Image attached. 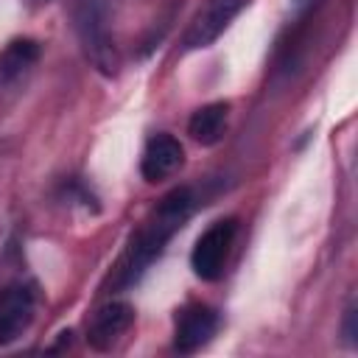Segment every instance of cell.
Here are the masks:
<instances>
[{
    "mask_svg": "<svg viewBox=\"0 0 358 358\" xmlns=\"http://www.w3.org/2000/svg\"><path fill=\"white\" fill-rule=\"evenodd\" d=\"M249 0H204V6L196 11V17L190 20L185 36H182V48L185 50H199L213 45L227 25L241 14V8Z\"/></svg>",
    "mask_w": 358,
    "mask_h": 358,
    "instance_id": "cell-4",
    "label": "cell"
},
{
    "mask_svg": "<svg viewBox=\"0 0 358 358\" xmlns=\"http://www.w3.org/2000/svg\"><path fill=\"white\" fill-rule=\"evenodd\" d=\"M39 59V45L34 39H14L0 50V81H14Z\"/></svg>",
    "mask_w": 358,
    "mask_h": 358,
    "instance_id": "cell-10",
    "label": "cell"
},
{
    "mask_svg": "<svg viewBox=\"0 0 358 358\" xmlns=\"http://www.w3.org/2000/svg\"><path fill=\"white\" fill-rule=\"evenodd\" d=\"M227 112H229V106L221 103V101L196 109V112L190 115V120H187V134H190L196 143H201V145L218 143L221 134H224V126H227Z\"/></svg>",
    "mask_w": 358,
    "mask_h": 358,
    "instance_id": "cell-9",
    "label": "cell"
},
{
    "mask_svg": "<svg viewBox=\"0 0 358 358\" xmlns=\"http://www.w3.org/2000/svg\"><path fill=\"white\" fill-rule=\"evenodd\" d=\"M185 162V148L176 137L171 134H154L143 151L140 159V171L145 182H162L168 176H173Z\"/></svg>",
    "mask_w": 358,
    "mask_h": 358,
    "instance_id": "cell-8",
    "label": "cell"
},
{
    "mask_svg": "<svg viewBox=\"0 0 358 358\" xmlns=\"http://www.w3.org/2000/svg\"><path fill=\"white\" fill-rule=\"evenodd\" d=\"M36 291L28 282H11L0 291V344L17 341L34 322Z\"/></svg>",
    "mask_w": 358,
    "mask_h": 358,
    "instance_id": "cell-5",
    "label": "cell"
},
{
    "mask_svg": "<svg viewBox=\"0 0 358 358\" xmlns=\"http://www.w3.org/2000/svg\"><path fill=\"white\" fill-rule=\"evenodd\" d=\"M215 330H218V313L210 305L196 302V305H187L179 310L173 344L179 352H196L215 336Z\"/></svg>",
    "mask_w": 358,
    "mask_h": 358,
    "instance_id": "cell-7",
    "label": "cell"
},
{
    "mask_svg": "<svg viewBox=\"0 0 358 358\" xmlns=\"http://www.w3.org/2000/svg\"><path fill=\"white\" fill-rule=\"evenodd\" d=\"M193 213V193L187 187H176L171 190L157 207L154 213L140 224V229L131 235L123 257L115 266V277H112V288H129L134 285L143 271L162 255L165 243L182 229V224L190 218Z\"/></svg>",
    "mask_w": 358,
    "mask_h": 358,
    "instance_id": "cell-1",
    "label": "cell"
},
{
    "mask_svg": "<svg viewBox=\"0 0 358 358\" xmlns=\"http://www.w3.org/2000/svg\"><path fill=\"white\" fill-rule=\"evenodd\" d=\"M73 25L87 59L103 76H115L120 59L109 34V0H73Z\"/></svg>",
    "mask_w": 358,
    "mask_h": 358,
    "instance_id": "cell-2",
    "label": "cell"
},
{
    "mask_svg": "<svg viewBox=\"0 0 358 358\" xmlns=\"http://www.w3.org/2000/svg\"><path fill=\"white\" fill-rule=\"evenodd\" d=\"M131 324H134V308H131L129 302L112 299V302L101 305V308L92 313L90 324H87V341H90L92 350L106 352V350H112V347L123 338V333H126Z\"/></svg>",
    "mask_w": 358,
    "mask_h": 358,
    "instance_id": "cell-6",
    "label": "cell"
},
{
    "mask_svg": "<svg viewBox=\"0 0 358 358\" xmlns=\"http://www.w3.org/2000/svg\"><path fill=\"white\" fill-rule=\"evenodd\" d=\"M235 232H238L235 218H221L199 235V241L190 252V266H193L196 277L213 282L224 274V263H227L229 246L235 241Z\"/></svg>",
    "mask_w": 358,
    "mask_h": 358,
    "instance_id": "cell-3",
    "label": "cell"
},
{
    "mask_svg": "<svg viewBox=\"0 0 358 358\" xmlns=\"http://www.w3.org/2000/svg\"><path fill=\"white\" fill-rule=\"evenodd\" d=\"M355 319H358V308H355V302H350L347 310H344V336H347L350 344H355V336H358Z\"/></svg>",
    "mask_w": 358,
    "mask_h": 358,
    "instance_id": "cell-11",
    "label": "cell"
}]
</instances>
